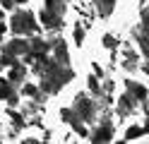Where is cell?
<instances>
[{
  "mask_svg": "<svg viewBox=\"0 0 149 144\" xmlns=\"http://www.w3.org/2000/svg\"><path fill=\"white\" fill-rule=\"evenodd\" d=\"M39 19H41V24L46 29H60L63 26V17L55 15V12H51V10H43V12L39 15Z\"/></svg>",
  "mask_w": 149,
  "mask_h": 144,
  "instance_id": "5",
  "label": "cell"
},
{
  "mask_svg": "<svg viewBox=\"0 0 149 144\" xmlns=\"http://www.w3.org/2000/svg\"><path fill=\"white\" fill-rule=\"evenodd\" d=\"M144 134V127H127V132H125V139H137V137H142Z\"/></svg>",
  "mask_w": 149,
  "mask_h": 144,
  "instance_id": "16",
  "label": "cell"
},
{
  "mask_svg": "<svg viewBox=\"0 0 149 144\" xmlns=\"http://www.w3.org/2000/svg\"><path fill=\"white\" fill-rule=\"evenodd\" d=\"M22 91H24V96H34L36 101H43V94H41V89H39L36 84H24Z\"/></svg>",
  "mask_w": 149,
  "mask_h": 144,
  "instance_id": "12",
  "label": "cell"
},
{
  "mask_svg": "<svg viewBox=\"0 0 149 144\" xmlns=\"http://www.w3.org/2000/svg\"><path fill=\"white\" fill-rule=\"evenodd\" d=\"M53 60L58 65H68V43L55 38L53 41Z\"/></svg>",
  "mask_w": 149,
  "mask_h": 144,
  "instance_id": "7",
  "label": "cell"
},
{
  "mask_svg": "<svg viewBox=\"0 0 149 144\" xmlns=\"http://www.w3.org/2000/svg\"><path fill=\"white\" fill-rule=\"evenodd\" d=\"M74 113L79 115V120H94V115H96V106H94V101L89 99V96H84V94H77L74 96Z\"/></svg>",
  "mask_w": 149,
  "mask_h": 144,
  "instance_id": "2",
  "label": "cell"
},
{
  "mask_svg": "<svg viewBox=\"0 0 149 144\" xmlns=\"http://www.w3.org/2000/svg\"><path fill=\"white\" fill-rule=\"evenodd\" d=\"M10 29L15 34H34L36 31V22H34V15L29 10H19L15 12L10 19Z\"/></svg>",
  "mask_w": 149,
  "mask_h": 144,
  "instance_id": "1",
  "label": "cell"
},
{
  "mask_svg": "<svg viewBox=\"0 0 149 144\" xmlns=\"http://www.w3.org/2000/svg\"><path fill=\"white\" fill-rule=\"evenodd\" d=\"M65 3H68V0H46V10H51V12H55V15L63 17V12H65Z\"/></svg>",
  "mask_w": 149,
  "mask_h": 144,
  "instance_id": "11",
  "label": "cell"
},
{
  "mask_svg": "<svg viewBox=\"0 0 149 144\" xmlns=\"http://www.w3.org/2000/svg\"><path fill=\"white\" fill-rule=\"evenodd\" d=\"M104 46L106 48H116V38L113 36H104Z\"/></svg>",
  "mask_w": 149,
  "mask_h": 144,
  "instance_id": "21",
  "label": "cell"
},
{
  "mask_svg": "<svg viewBox=\"0 0 149 144\" xmlns=\"http://www.w3.org/2000/svg\"><path fill=\"white\" fill-rule=\"evenodd\" d=\"M3 53H10V55H26L29 53V41H22V38H15V41H10V43H5V48H3Z\"/></svg>",
  "mask_w": 149,
  "mask_h": 144,
  "instance_id": "4",
  "label": "cell"
},
{
  "mask_svg": "<svg viewBox=\"0 0 149 144\" xmlns=\"http://www.w3.org/2000/svg\"><path fill=\"white\" fill-rule=\"evenodd\" d=\"M87 84H89V89H91V91H94L96 96L101 94V86H99V82H96V77H89V82H87Z\"/></svg>",
  "mask_w": 149,
  "mask_h": 144,
  "instance_id": "20",
  "label": "cell"
},
{
  "mask_svg": "<svg viewBox=\"0 0 149 144\" xmlns=\"http://www.w3.org/2000/svg\"><path fill=\"white\" fill-rule=\"evenodd\" d=\"M82 41H84V29H82V26L77 24V26H74V43L79 46Z\"/></svg>",
  "mask_w": 149,
  "mask_h": 144,
  "instance_id": "19",
  "label": "cell"
},
{
  "mask_svg": "<svg viewBox=\"0 0 149 144\" xmlns=\"http://www.w3.org/2000/svg\"><path fill=\"white\" fill-rule=\"evenodd\" d=\"M0 3H3L5 10H12V7H15V0H0Z\"/></svg>",
  "mask_w": 149,
  "mask_h": 144,
  "instance_id": "22",
  "label": "cell"
},
{
  "mask_svg": "<svg viewBox=\"0 0 149 144\" xmlns=\"http://www.w3.org/2000/svg\"><path fill=\"white\" fill-rule=\"evenodd\" d=\"M113 3H116V0H96V5H99V10H101V15H104V17L111 15V10H113Z\"/></svg>",
  "mask_w": 149,
  "mask_h": 144,
  "instance_id": "13",
  "label": "cell"
},
{
  "mask_svg": "<svg viewBox=\"0 0 149 144\" xmlns=\"http://www.w3.org/2000/svg\"><path fill=\"white\" fill-rule=\"evenodd\" d=\"M0 17H3V10H0Z\"/></svg>",
  "mask_w": 149,
  "mask_h": 144,
  "instance_id": "25",
  "label": "cell"
},
{
  "mask_svg": "<svg viewBox=\"0 0 149 144\" xmlns=\"http://www.w3.org/2000/svg\"><path fill=\"white\" fill-rule=\"evenodd\" d=\"M10 122H12V127H15V130H22V127H24V115L10 111Z\"/></svg>",
  "mask_w": 149,
  "mask_h": 144,
  "instance_id": "14",
  "label": "cell"
},
{
  "mask_svg": "<svg viewBox=\"0 0 149 144\" xmlns=\"http://www.w3.org/2000/svg\"><path fill=\"white\" fill-rule=\"evenodd\" d=\"M125 67H127V70H135V67H137V55L132 51L125 53Z\"/></svg>",
  "mask_w": 149,
  "mask_h": 144,
  "instance_id": "17",
  "label": "cell"
},
{
  "mask_svg": "<svg viewBox=\"0 0 149 144\" xmlns=\"http://www.w3.org/2000/svg\"><path fill=\"white\" fill-rule=\"evenodd\" d=\"M15 63H19V60H17V58L15 55H10V53H3V58H0V65H7V67H10V65H15Z\"/></svg>",
  "mask_w": 149,
  "mask_h": 144,
  "instance_id": "18",
  "label": "cell"
},
{
  "mask_svg": "<svg viewBox=\"0 0 149 144\" xmlns=\"http://www.w3.org/2000/svg\"><path fill=\"white\" fill-rule=\"evenodd\" d=\"M26 3V0H15V5H24Z\"/></svg>",
  "mask_w": 149,
  "mask_h": 144,
  "instance_id": "24",
  "label": "cell"
},
{
  "mask_svg": "<svg viewBox=\"0 0 149 144\" xmlns=\"http://www.w3.org/2000/svg\"><path fill=\"white\" fill-rule=\"evenodd\" d=\"M60 118H63L65 122H70V125H72V130L77 132L79 137H87V134H89V132H87V127L79 122V115L74 113V108H72V111H70V108H63V111H60Z\"/></svg>",
  "mask_w": 149,
  "mask_h": 144,
  "instance_id": "3",
  "label": "cell"
},
{
  "mask_svg": "<svg viewBox=\"0 0 149 144\" xmlns=\"http://www.w3.org/2000/svg\"><path fill=\"white\" fill-rule=\"evenodd\" d=\"M135 103H137V99H135L130 91L123 94V96H120V101H118V115H123V118H125V115H130V113L135 111Z\"/></svg>",
  "mask_w": 149,
  "mask_h": 144,
  "instance_id": "6",
  "label": "cell"
},
{
  "mask_svg": "<svg viewBox=\"0 0 149 144\" xmlns=\"http://www.w3.org/2000/svg\"><path fill=\"white\" fill-rule=\"evenodd\" d=\"M10 94H12V84H10V79H0V99H7Z\"/></svg>",
  "mask_w": 149,
  "mask_h": 144,
  "instance_id": "15",
  "label": "cell"
},
{
  "mask_svg": "<svg viewBox=\"0 0 149 144\" xmlns=\"http://www.w3.org/2000/svg\"><path fill=\"white\" fill-rule=\"evenodd\" d=\"M111 137H113V125H111V122H104L99 130H94L91 142H111Z\"/></svg>",
  "mask_w": 149,
  "mask_h": 144,
  "instance_id": "8",
  "label": "cell"
},
{
  "mask_svg": "<svg viewBox=\"0 0 149 144\" xmlns=\"http://www.w3.org/2000/svg\"><path fill=\"white\" fill-rule=\"evenodd\" d=\"M10 67H12V70H10V77H7L10 84H19V82L24 79V74H26L24 65H22V63H15V65H10Z\"/></svg>",
  "mask_w": 149,
  "mask_h": 144,
  "instance_id": "10",
  "label": "cell"
},
{
  "mask_svg": "<svg viewBox=\"0 0 149 144\" xmlns=\"http://www.w3.org/2000/svg\"><path fill=\"white\" fill-rule=\"evenodd\" d=\"M3 34H5V24H0V41H3Z\"/></svg>",
  "mask_w": 149,
  "mask_h": 144,
  "instance_id": "23",
  "label": "cell"
},
{
  "mask_svg": "<svg viewBox=\"0 0 149 144\" xmlns=\"http://www.w3.org/2000/svg\"><path fill=\"white\" fill-rule=\"evenodd\" d=\"M125 86H127V91L132 94L139 103H144V101H147V89H144L142 84H137V82H130V79H127V84H125Z\"/></svg>",
  "mask_w": 149,
  "mask_h": 144,
  "instance_id": "9",
  "label": "cell"
},
{
  "mask_svg": "<svg viewBox=\"0 0 149 144\" xmlns=\"http://www.w3.org/2000/svg\"><path fill=\"white\" fill-rule=\"evenodd\" d=\"M0 70H3V65H0Z\"/></svg>",
  "mask_w": 149,
  "mask_h": 144,
  "instance_id": "26",
  "label": "cell"
}]
</instances>
